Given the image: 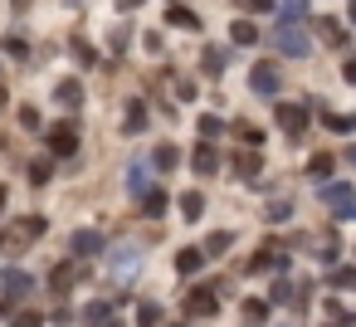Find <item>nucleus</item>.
I'll list each match as a JSON object with an SVG mask.
<instances>
[{
	"mask_svg": "<svg viewBox=\"0 0 356 327\" xmlns=\"http://www.w3.org/2000/svg\"><path fill=\"white\" fill-rule=\"evenodd\" d=\"M74 278H79V269H74V264H59V269H54V283H49V288H54V293H64V288H69Z\"/></svg>",
	"mask_w": 356,
	"mask_h": 327,
	"instance_id": "obj_25",
	"label": "nucleus"
},
{
	"mask_svg": "<svg viewBox=\"0 0 356 327\" xmlns=\"http://www.w3.org/2000/svg\"><path fill=\"white\" fill-rule=\"evenodd\" d=\"M30 181L44 186V181H49V161H30Z\"/></svg>",
	"mask_w": 356,
	"mask_h": 327,
	"instance_id": "obj_33",
	"label": "nucleus"
},
{
	"mask_svg": "<svg viewBox=\"0 0 356 327\" xmlns=\"http://www.w3.org/2000/svg\"><path fill=\"white\" fill-rule=\"evenodd\" d=\"M137 317H142V327H156V322H161V308H156V303H142Z\"/></svg>",
	"mask_w": 356,
	"mask_h": 327,
	"instance_id": "obj_30",
	"label": "nucleus"
},
{
	"mask_svg": "<svg viewBox=\"0 0 356 327\" xmlns=\"http://www.w3.org/2000/svg\"><path fill=\"white\" fill-rule=\"evenodd\" d=\"M332 166H337L332 157H312V166H307V171H312V181H327V176H332Z\"/></svg>",
	"mask_w": 356,
	"mask_h": 327,
	"instance_id": "obj_27",
	"label": "nucleus"
},
{
	"mask_svg": "<svg viewBox=\"0 0 356 327\" xmlns=\"http://www.w3.org/2000/svg\"><path fill=\"white\" fill-rule=\"evenodd\" d=\"M229 244H234V234H225V230H220V234H210V239H205V259H220V254H229Z\"/></svg>",
	"mask_w": 356,
	"mask_h": 327,
	"instance_id": "obj_18",
	"label": "nucleus"
},
{
	"mask_svg": "<svg viewBox=\"0 0 356 327\" xmlns=\"http://www.w3.org/2000/svg\"><path fill=\"white\" fill-rule=\"evenodd\" d=\"M200 264H205V249H181V254H176V269H181V273H195Z\"/></svg>",
	"mask_w": 356,
	"mask_h": 327,
	"instance_id": "obj_19",
	"label": "nucleus"
},
{
	"mask_svg": "<svg viewBox=\"0 0 356 327\" xmlns=\"http://www.w3.org/2000/svg\"><path fill=\"white\" fill-rule=\"evenodd\" d=\"M176 30H200V15L195 10H186V6H171V15H166Z\"/></svg>",
	"mask_w": 356,
	"mask_h": 327,
	"instance_id": "obj_14",
	"label": "nucleus"
},
{
	"mask_svg": "<svg viewBox=\"0 0 356 327\" xmlns=\"http://www.w3.org/2000/svg\"><path fill=\"white\" fill-rule=\"evenodd\" d=\"M113 303H118V298H113ZM113 303H108V298H103V303H88V317H93V322H98V317H108V312H113Z\"/></svg>",
	"mask_w": 356,
	"mask_h": 327,
	"instance_id": "obj_35",
	"label": "nucleus"
},
{
	"mask_svg": "<svg viewBox=\"0 0 356 327\" xmlns=\"http://www.w3.org/2000/svg\"><path fill=\"white\" fill-rule=\"evenodd\" d=\"M54 103H59V108H79V103H83V88L69 79V83H59V88H54Z\"/></svg>",
	"mask_w": 356,
	"mask_h": 327,
	"instance_id": "obj_12",
	"label": "nucleus"
},
{
	"mask_svg": "<svg viewBox=\"0 0 356 327\" xmlns=\"http://www.w3.org/2000/svg\"><path fill=\"white\" fill-rule=\"evenodd\" d=\"M181 215H186V220L195 225V220L205 215V196H195V191H186V196H181Z\"/></svg>",
	"mask_w": 356,
	"mask_h": 327,
	"instance_id": "obj_16",
	"label": "nucleus"
},
{
	"mask_svg": "<svg viewBox=\"0 0 356 327\" xmlns=\"http://www.w3.org/2000/svg\"><path fill=\"white\" fill-rule=\"evenodd\" d=\"M346 161H351V166H356V147H351V152H346Z\"/></svg>",
	"mask_w": 356,
	"mask_h": 327,
	"instance_id": "obj_40",
	"label": "nucleus"
},
{
	"mask_svg": "<svg viewBox=\"0 0 356 327\" xmlns=\"http://www.w3.org/2000/svg\"><path fill=\"white\" fill-rule=\"evenodd\" d=\"M122 6H142V0H122Z\"/></svg>",
	"mask_w": 356,
	"mask_h": 327,
	"instance_id": "obj_42",
	"label": "nucleus"
},
{
	"mask_svg": "<svg viewBox=\"0 0 356 327\" xmlns=\"http://www.w3.org/2000/svg\"><path fill=\"white\" fill-rule=\"evenodd\" d=\"M332 283H337V288H356V269H337Z\"/></svg>",
	"mask_w": 356,
	"mask_h": 327,
	"instance_id": "obj_34",
	"label": "nucleus"
},
{
	"mask_svg": "<svg viewBox=\"0 0 356 327\" xmlns=\"http://www.w3.org/2000/svg\"><path fill=\"white\" fill-rule=\"evenodd\" d=\"M239 137H244L249 147H259V127H249V122H239Z\"/></svg>",
	"mask_w": 356,
	"mask_h": 327,
	"instance_id": "obj_36",
	"label": "nucleus"
},
{
	"mask_svg": "<svg viewBox=\"0 0 356 327\" xmlns=\"http://www.w3.org/2000/svg\"><path fill=\"white\" fill-rule=\"evenodd\" d=\"M322 205H332V215H341V220H351L356 215V196H351V186H322Z\"/></svg>",
	"mask_w": 356,
	"mask_h": 327,
	"instance_id": "obj_3",
	"label": "nucleus"
},
{
	"mask_svg": "<svg viewBox=\"0 0 356 327\" xmlns=\"http://www.w3.org/2000/svg\"><path fill=\"white\" fill-rule=\"evenodd\" d=\"M278 127L298 137V132L307 127V103H278Z\"/></svg>",
	"mask_w": 356,
	"mask_h": 327,
	"instance_id": "obj_7",
	"label": "nucleus"
},
{
	"mask_svg": "<svg viewBox=\"0 0 356 327\" xmlns=\"http://www.w3.org/2000/svg\"><path fill=\"white\" fill-rule=\"evenodd\" d=\"M341 74H346V83H356V59H346V64H341Z\"/></svg>",
	"mask_w": 356,
	"mask_h": 327,
	"instance_id": "obj_38",
	"label": "nucleus"
},
{
	"mask_svg": "<svg viewBox=\"0 0 356 327\" xmlns=\"http://www.w3.org/2000/svg\"><path fill=\"white\" fill-rule=\"evenodd\" d=\"M264 220L283 225V220H293V205H288V200H273V205H264Z\"/></svg>",
	"mask_w": 356,
	"mask_h": 327,
	"instance_id": "obj_24",
	"label": "nucleus"
},
{
	"mask_svg": "<svg viewBox=\"0 0 356 327\" xmlns=\"http://www.w3.org/2000/svg\"><path fill=\"white\" fill-rule=\"evenodd\" d=\"M200 137H205V142H215V137H225V122H220L215 113H205V118H200Z\"/></svg>",
	"mask_w": 356,
	"mask_h": 327,
	"instance_id": "obj_23",
	"label": "nucleus"
},
{
	"mask_svg": "<svg viewBox=\"0 0 356 327\" xmlns=\"http://www.w3.org/2000/svg\"><path fill=\"white\" fill-rule=\"evenodd\" d=\"M268 45L278 49V54H288V59H302L312 45H307V30H298V25H278L273 35H268Z\"/></svg>",
	"mask_w": 356,
	"mask_h": 327,
	"instance_id": "obj_2",
	"label": "nucleus"
},
{
	"mask_svg": "<svg viewBox=\"0 0 356 327\" xmlns=\"http://www.w3.org/2000/svg\"><path fill=\"white\" fill-rule=\"evenodd\" d=\"M122 132H132V137L147 132V103H132V108H127V127H122Z\"/></svg>",
	"mask_w": 356,
	"mask_h": 327,
	"instance_id": "obj_17",
	"label": "nucleus"
},
{
	"mask_svg": "<svg viewBox=\"0 0 356 327\" xmlns=\"http://www.w3.org/2000/svg\"><path fill=\"white\" fill-rule=\"evenodd\" d=\"M200 69L205 74H225V49H205L200 54Z\"/></svg>",
	"mask_w": 356,
	"mask_h": 327,
	"instance_id": "obj_22",
	"label": "nucleus"
},
{
	"mask_svg": "<svg viewBox=\"0 0 356 327\" xmlns=\"http://www.w3.org/2000/svg\"><path fill=\"white\" fill-rule=\"evenodd\" d=\"M351 20H356V0H351Z\"/></svg>",
	"mask_w": 356,
	"mask_h": 327,
	"instance_id": "obj_43",
	"label": "nucleus"
},
{
	"mask_svg": "<svg viewBox=\"0 0 356 327\" xmlns=\"http://www.w3.org/2000/svg\"><path fill=\"white\" fill-rule=\"evenodd\" d=\"M40 234H44V220H40V215H25V220H15L6 234H0V244H6L10 254H20V249H30Z\"/></svg>",
	"mask_w": 356,
	"mask_h": 327,
	"instance_id": "obj_1",
	"label": "nucleus"
},
{
	"mask_svg": "<svg viewBox=\"0 0 356 327\" xmlns=\"http://www.w3.org/2000/svg\"><path fill=\"white\" fill-rule=\"evenodd\" d=\"M69 244H74V254H83V259H93V254L103 249V234H98V230H79V234H74Z\"/></svg>",
	"mask_w": 356,
	"mask_h": 327,
	"instance_id": "obj_9",
	"label": "nucleus"
},
{
	"mask_svg": "<svg viewBox=\"0 0 356 327\" xmlns=\"http://www.w3.org/2000/svg\"><path fill=\"white\" fill-rule=\"evenodd\" d=\"M229 40H234V45H254V40H259V25H254V20H234V25H229Z\"/></svg>",
	"mask_w": 356,
	"mask_h": 327,
	"instance_id": "obj_15",
	"label": "nucleus"
},
{
	"mask_svg": "<svg viewBox=\"0 0 356 327\" xmlns=\"http://www.w3.org/2000/svg\"><path fill=\"white\" fill-rule=\"evenodd\" d=\"M307 15V0H283V20H302Z\"/></svg>",
	"mask_w": 356,
	"mask_h": 327,
	"instance_id": "obj_31",
	"label": "nucleus"
},
{
	"mask_svg": "<svg viewBox=\"0 0 356 327\" xmlns=\"http://www.w3.org/2000/svg\"><path fill=\"white\" fill-rule=\"evenodd\" d=\"M98 327H122V322H98Z\"/></svg>",
	"mask_w": 356,
	"mask_h": 327,
	"instance_id": "obj_41",
	"label": "nucleus"
},
{
	"mask_svg": "<svg viewBox=\"0 0 356 327\" xmlns=\"http://www.w3.org/2000/svg\"><path fill=\"white\" fill-rule=\"evenodd\" d=\"M152 157H156V171H176L181 166V147H171V142H161Z\"/></svg>",
	"mask_w": 356,
	"mask_h": 327,
	"instance_id": "obj_13",
	"label": "nucleus"
},
{
	"mask_svg": "<svg viewBox=\"0 0 356 327\" xmlns=\"http://www.w3.org/2000/svg\"><path fill=\"white\" fill-rule=\"evenodd\" d=\"M161 210H166V196H161V191H156V186H152V191H147V196H142V215H152V220H156V215H161Z\"/></svg>",
	"mask_w": 356,
	"mask_h": 327,
	"instance_id": "obj_21",
	"label": "nucleus"
},
{
	"mask_svg": "<svg viewBox=\"0 0 356 327\" xmlns=\"http://www.w3.org/2000/svg\"><path fill=\"white\" fill-rule=\"evenodd\" d=\"M113 264H118L122 273H132V269H137V249H118V254H113Z\"/></svg>",
	"mask_w": 356,
	"mask_h": 327,
	"instance_id": "obj_29",
	"label": "nucleus"
},
{
	"mask_svg": "<svg viewBox=\"0 0 356 327\" xmlns=\"http://www.w3.org/2000/svg\"><path fill=\"white\" fill-rule=\"evenodd\" d=\"M249 88H254L259 98H273V93H278V69H273V64H254V69H249Z\"/></svg>",
	"mask_w": 356,
	"mask_h": 327,
	"instance_id": "obj_6",
	"label": "nucleus"
},
{
	"mask_svg": "<svg viewBox=\"0 0 356 327\" xmlns=\"http://www.w3.org/2000/svg\"><path fill=\"white\" fill-rule=\"evenodd\" d=\"M283 264H288L283 249H259V254H254V269H283Z\"/></svg>",
	"mask_w": 356,
	"mask_h": 327,
	"instance_id": "obj_20",
	"label": "nucleus"
},
{
	"mask_svg": "<svg viewBox=\"0 0 356 327\" xmlns=\"http://www.w3.org/2000/svg\"><path fill=\"white\" fill-rule=\"evenodd\" d=\"M273 6V0H249V10H268Z\"/></svg>",
	"mask_w": 356,
	"mask_h": 327,
	"instance_id": "obj_39",
	"label": "nucleus"
},
{
	"mask_svg": "<svg viewBox=\"0 0 356 327\" xmlns=\"http://www.w3.org/2000/svg\"><path fill=\"white\" fill-rule=\"evenodd\" d=\"M10 327H40V312H20V317H15Z\"/></svg>",
	"mask_w": 356,
	"mask_h": 327,
	"instance_id": "obj_37",
	"label": "nucleus"
},
{
	"mask_svg": "<svg viewBox=\"0 0 356 327\" xmlns=\"http://www.w3.org/2000/svg\"><path fill=\"white\" fill-rule=\"evenodd\" d=\"M327 127L346 137V132H356V113H346V118H341V113H327Z\"/></svg>",
	"mask_w": 356,
	"mask_h": 327,
	"instance_id": "obj_26",
	"label": "nucleus"
},
{
	"mask_svg": "<svg viewBox=\"0 0 356 327\" xmlns=\"http://www.w3.org/2000/svg\"><path fill=\"white\" fill-rule=\"evenodd\" d=\"M244 317H249V322H264V317H268V303H264V298H249V303H244Z\"/></svg>",
	"mask_w": 356,
	"mask_h": 327,
	"instance_id": "obj_28",
	"label": "nucleus"
},
{
	"mask_svg": "<svg viewBox=\"0 0 356 327\" xmlns=\"http://www.w3.org/2000/svg\"><path fill=\"white\" fill-rule=\"evenodd\" d=\"M186 312L191 317H215L220 312V293L215 288H191L186 293Z\"/></svg>",
	"mask_w": 356,
	"mask_h": 327,
	"instance_id": "obj_5",
	"label": "nucleus"
},
{
	"mask_svg": "<svg viewBox=\"0 0 356 327\" xmlns=\"http://www.w3.org/2000/svg\"><path fill=\"white\" fill-rule=\"evenodd\" d=\"M0 283H6V298H25L30 288H35V278L25 273V269H10L6 278H0Z\"/></svg>",
	"mask_w": 356,
	"mask_h": 327,
	"instance_id": "obj_8",
	"label": "nucleus"
},
{
	"mask_svg": "<svg viewBox=\"0 0 356 327\" xmlns=\"http://www.w3.org/2000/svg\"><path fill=\"white\" fill-rule=\"evenodd\" d=\"M49 152L54 157H74L79 152V127L74 122H54L49 127Z\"/></svg>",
	"mask_w": 356,
	"mask_h": 327,
	"instance_id": "obj_4",
	"label": "nucleus"
},
{
	"mask_svg": "<svg viewBox=\"0 0 356 327\" xmlns=\"http://www.w3.org/2000/svg\"><path fill=\"white\" fill-rule=\"evenodd\" d=\"M191 161H195V171H200V176H215V171H220V152H215L210 142H205V147H195V157H191Z\"/></svg>",
	"mask_w": 356,
	"mask_h": 327,
	"instance_id": "obj_10",
	"label": "nucleus"
},
{
	"mask_svg": "<svg viewBox=\"0 0 356 327\" xmlns=\"http://www.w3.org/2000/svg\"><path fill=\"white\" fill-rule=\"evenodd\" d=\"M317 35H322V40L332 45V49H341V45H346V30H341V25H337L332 15H322V20H317Z\"/></svg>",
	"mask_w": 356,
	"mask_h": 327,
	"instance_id": "obj_11",
	"label": "nucleus"
},
{
	"mask_svg": "<svg viewBox=\"0 0 356 327\" xmlns=\"http://www.w3.org/2000/svg\"><path fill=\"white\" fill-rule=\"evenodd\" d=\"M234 166H239V176H244V181H254V171H259V157H239Z\"/></svg>",
	"mask_w": 356,
	"mask_h": 327,
	"instance_id": "obj_32",
	"label": "nucleus"
}]
</instances>
